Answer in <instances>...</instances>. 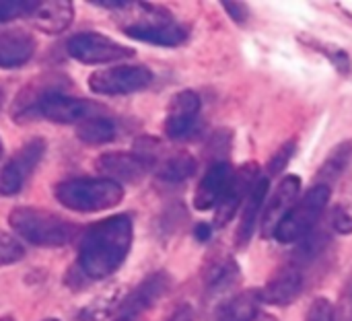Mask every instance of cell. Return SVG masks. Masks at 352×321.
<instances>
[{"label": "cell", "instance_id": "cell-25", "mask_svg": "<svg viewBox=\"0 0 352 321\" xmlns=\"http://www.w3.org/2000/svg\"><path fill=\"white\" fill-rule=\"evenodd\" d=\"M76 136L85 144H105L116 138V122L105 115H95L76 126Z\"/></svg>", "mask_w": 352, "mask_h": 321}, {"label": "cell", "instance_id": "cell-35", "mask_svg": "<svg viewBox=\"0 0 352 321\" xmlns=\"http://www.w3.org/2000/svg\"><path fill=\"white\" fill-rule=\"evenodd\" d=\"M169 321H194V311L190 305H179L175 313L169 318Z\"/></svg>", "mask_w": 352, "mask_h": 321}, {"label": "cell", "instance_id": "cell-28", "mask_svg": "<svg viewBox=\"0 0 352 321\" xmlns=\"http://www.w3.org/2000/svg\"><path fill=\"white\" fill-rule=\"evenodd\" d=\"M326 245H328V235L324 231H318V227H316L303 241H299V247L293 254V266L299 268V266L314 262Z\"/></svg>", "mask_w": 352, "mask_h": 321}, {"label": "cell", "instance_id": "cell-19", "mask_svg": "<svg viewBox=\"0 0 352 321\" xmlns=\"http://www.w3.org/2000/svg\"><path fill=\"white\" fill-rule=\"evenodd\" d=\"M268 190H270V179L266 175H262L258 179V184L254 186L250 198L245 200L243 206V214L235 233V245L237 247H245L250 243V239L254 237V231L260 223V217L264 212V200L268 198Z\"/></svg>", "mask_w": 352, "mask_h": 321}, {"label": "cell", "instance_id": "cell-32", "mask_svg": "<svg viewBox=\"0 0 352 321\" xmlns=\"http://www.w3.org/2000/svg\"><path fill=\"white\" fill-rule=\"evenodd\" d=\"M293 153H295V140L285 142V144L272 155V159H270V163H268V175H266V177L270 179L272 175H278V173L287 167V163L291 161Z\"/></svg>", "mask_w": 352, "mask_h": 321}, {"label": "cell", "instance_id": "cell-26", "mask_svg": "<svg viewBox=\"0 0 352 321\" xmlns=\"http://www.w3.org/2000/svg\"><path fill=\"white\" fill-rule=\"evenodd\" d=\"M122 289L113 287L107 289L105 293H101L99 297H95L80 313H78V321H103L109 316H113V311L118 313L120 305H122Z\"/></svg>", "mask_w": 352, "mask_h": 321}, {"label": "cell", "instance_id": "cell-4", "mask_svg": "<svg viewBox=\"0 0 352 321\" xmlns=\"http://www.w3.org/2000/svg\"><path fill=\"white\" fill-rule=\"evenodd\" d=\"M332 188L324 184H314L303 198L297 200V204L291 208V212L283 219V223L274 231V239L280 243H299L303 241L322 219L328 202H330Z\"/></svg>", "mask_w": 352, "mask_h": 321}, {"label": "cell", "instance_id": "cell-24", "mask_svg": "<svg viewBox=\"0 0 352 321\" xmlns=\"http://www.w3.org/2000/svg\"><path fill=\"white\" fill-rule=\"evenodd\" d=\"M352 159V140H342L336 148L330 151V155L324 159L322 167L316 173V184H324L332 188V181H336L351 165Z\"/></svg>", "mask_w": 352, "mask_h": 321}, {"label": "cell", "instance_id": "cell-37", "mask_svg": "<svg viewBox=\"0 0 352 321\" xmlns=\"http://www.w3.org/2000/svg\"><path fill=\"white\" fill-rule=\"evenodd\" d=\"M0 321H14V318H10V316H4V318H0Z\"/></svg>", "mask_w": 352, "mask_h": 321}, {"label": "cell", "instance_id": "cell-14", "mask_svg": "<svg viewBox=\"0 0 352 321\" xmlns=\"http://www.w3.org/2000/svg\"><path fill=\"white\" fill-rule=\"evenodd\" d=\"M301 194V179L297 175H287L272 196L268 198V204L262 212V237H274L276 227L283 223V219L291 212V208L297 204Z\"/></svg>", "mask_w": 352, "mask_h": 321}, {"label": "cell", "instance_id": "cell-38", "mask_svg": "<svg viewBox=\"0 0 352 321\" xmlns=\"http://www.w3.org/2000/svg\"><path fill=\"white\" fill-rule=\"evenodd\" d=\"M2 101H4V93H2V89H0V109H2Z\"/></svg>", "mask_w": 352, "mask_h": 321}, {"label": "cell", "instance_id": "cell-18", "mask_svg": "<svg viewBox=\"0 0 352 321\" xmlns=\"http://www.w3.org/2000/svg\"><path fill=\"white\" fill-rule=\"evenodd\" d=\"M66 82L68 80L62 76H52V74L37 76L33 82H29L25 89H21L19 97L14 99L12 120H16V122L33 120V111H35V105L39 103V99L50 91H62V85H66Z\"/></svg>", "mask_w": 352, "mask_h": 321}, {"label": "cell", "instance_id": "cell-36", "mask_svg": "<svg viewBox=\"0 0 352 321\" xmlns=\"http://www.w3.org/2000/svg\"><path fill=\"white\" fill-rule=\"evenodd\" d=\"M210 233H212L210 225H206V223H200V225H196V231H194V235H196V239H198V241H208V239H210Z\"/></svg>", "mask_w": 352, "mask_h": 321}, {"label": "cell", "instance_id": "cell-20", "mask_svg": "<svg viewBox=\"0 0 352 321\" xmlns=\"http://www.w3.org/2000/svg\"><path fill=\"white\" fill-rule=\"evenodd\" d=\"M72 19H74V6L70 0H50V2H37L29 21L39 31L56 35L68 29Z\"/></svg>", "mask_w": 352, "mask_h": 321}, {"label": "cell", "instance_id": "cell-10", "mask_svg": "<svg viewBox=\"0 0 352 321\" xmlns=\"http://www.w3.org/2000/svg\"><path fill=\"white\" fill-rule=\"evenodd\" d=\"M122 31L132 39L146 41L153 45H163V47L182 45L190 37V29L182 23H175L171 14L140 21V23H130V25H124Z\"/></svg>", "mask_w": 352, "mask_h": 321}, {"label": "cell", "instance_id": "cell-40", "mask_svg": "<svg viewBox=\"0 0 352 321\" xmlns=\"http://www.w3.org/2000/svg\"><path fill=\"white\" fill-rule=\"evenodd\" d=\"M43 321H60V320H54V318H50V320H43Z\"/></svg>", "mask_w": 352, "mask_h": 321}, {"label": "cell", "instance_id": "cell-13", "mask_svg": "<svg viewBox=\"0 0 352 321\" xmlns=\"http://www.w3.org/2000/svg\"><path fill=\"white\" fill-rule=\"evenodd\" d=\"M200 107L202 101L194 91H179L177 95H173L165 115V134L171 140L186 138L196 128Z\"/></svg>", "mask_w": 352, "mask_h": 321}, {"label": "cell", "instance_id": "cell-3", "mask_svg": "<svg viewBox=\"0 0 352 321\" xmlns=\"http://www.w3.org/2000/svg\"><path fill=\"white\" fill-rule=\"evenodd\" d=\"M56 200L74 212H99L122 202L124 190L120 184L105 177H74L56 186Z\"/></svg>", "mask_w": 352, "mask_h": 321}, {"label": "cell", "instance_id": "cell-27", "mask_svg": "<svg viewBox=\"0 0 352 321\" xmlns=\"http://www.w3.org/2000/svg\"><path fill=\"white\" fill-rule=\"evenodd\" d=\"M332 229L340 235L352 233V171L344 177L338 200L332 208Z\"/></svg>", "mask_w": 352, "mask_h": 321}, {"label": "cell", "instance_id": "cell-23", "mask_svg": "<svg viewBox=\"0 0 352 321\" xmlns=\"http://www.w3.org/2000/svg\"><path fill=\"white\" fill-rule=\"evenodd\" d=\"M198 169L196 159L190 153H173L157 161V177L167 184H182L190 179Z\"/></svg>", "mask_w": 352, "mask_h": 321}, {"label": "cell", "instance_id": "cell-42", "mask_svg": "<svg viewBox=\"0 0 352 321\" xmlns=\"http://www.w3.org/2000/svg\"><path fill=\"white\" fill-rule=\"evenodd\" d=\"M270 321H274V320H270Z\"/></svg>", "mask_w": 352, "mask_h": 321}, {"label": "cell", "instance_id": "cell-30", "mask_svg": "<svg viewBox=\"0 0 352 321\" xmlns=\"http://www.w3.org/2000/svg\"><path fill=\"white\" fill-rule=\"evenodd\" d=\"M25 256V250L21 241H16L12 235L0 231V266H8L19 262Z\"/></svg>", "mask_w": 352, "mask_h": 321}, {"label": "cell", "instance_id": "cell-31", "mask_svg": "<svg viewBox=\"0 0 352 321\" xmlns=\"http://www.w3.org/2000/svg\"><path fill=\"white\" fill-rule=\"evenodd\" d=\"M334 320L336 321H352V272L342 285L340 299L334 307Z\"/></svg>", "mask_w": 352, "mask_h": 321}, {"label": "cell", "instance_id": "cell-22", "mask_svg": "<svg viewBox=\"0 0 352 321\" xmlns=\"http://www.w3.org/2000/svg\"><path fill=\"white\" fill-rule=\"evenodd\" d=\"M260 305H262L260 289L241 291L239 295L231 297L219 307L214 321H256L260 313Z\"/></svg>", "mask_w": 352, "mask_h": 321}, {"label": "cell", "instance_id": "cell-8", "mask_svg": "<svg viewBox=\"0 0 352 321\" xmlns=\"http://www.w3.org/2000/svg\"><path fill=\"white\" fill-rule=\"evenodd\" d=\"M45 148L47 146L43 138H31L6 161V165L0 169V196L8 198L23 190L25 181L43 159Z\"/></svg>", "mask_w": 352, "mask_h": 321}, {"label": "cell", "instance_id": "cell-34", "mask_svg": "<svg viewBox=\"0 0 352 321\" xmlns=\"http://www.w3.org/2000/svg\"><path fill=\"white\" fill-rule=\"evenodd\" d=\"M223 8L227 10V14L235 21V23H245L248 16H250V10L243 2H231V0H225L223 2Z\"/></svg>", "mask_w": 352, "mask_h": 321}, {"label": "cell", "instance_id": "cell-6", "mask_svg": "<svg viewBox=\"0 0 352 321\" xmlns=\"http://www.w3.org/2000/svg\"><path fill=\"white\" fill-rule=\"evenodd\" d=\"M66 52L80 64H109L132 58L136 52L103 33L85 31L68 39Z\"/></svg>", "mask_w": 352, "mask_h": 321}, {"label": "cell", "instance_id": "cell-33", "mask_svg": "<svg viewBox=\"0 0 352 321\" xmlns=\"http://www.w3.org/2000/svg\"><path fill=\"white\" fill-rule=\"evenodd\" d=\"M305 321H336L334 320V305L324 297L314 299V303L307 309Z\"/></svg>", "mask_w": 352, "mask_h": 321}, {"label": "cell", "instance_id": "cell-15", "mask_svg": "<svg viewBox=\"0 0 352 321\" xmlns=\"http://www.w3.org/2000/svg\"><path fill=\"white\" fill-rule=\"evenodd\" d=\"M305 289L303 272L297 266H287L285 270L276 272L264 289H260L262 303L274 305V307H287L299 299V295Z\"/></svg>", "mask_w": 352, "mask_h": 321}, {"label": "cell", "instance_id": "cell-12", "mask_svg": "<svg viewBox=\"0 0 352 321\" xmlns=\"http://www.w3.org/2000/svg\"><path fill=\"white\" fill-rule=\"evenodd\" d=\"M151 169L153 165L148 163V159H144L136 151L134 153H122V151L105 153L97 159V171L105 179H111L120 186L140 181Z\"/></svg>", "mask_w": 352, "mask_h": 321}, {"label": "cell", "instance_id": "cell-41", "mask_svg": "<svg viewBox=\"0 0 352 321\" xmlns=\"http://www.w3.org/2000/svg\"><path fill=\"white\" fill-rule=\"evenodd\" d=\"M113 321H120V320H113Z\"/></svg>", "mask_w": 352, "mask_h": 321}, {"label": "cell", "instance_id": "cell-9", "mask_svg": "<svg viewBox=\"0 0 352 321\" xmlns=\"http://www.w3.org/2000/svg\"><path fill=\"white\" fill-rule=\"evenodd\" d=\"M260 177L262 175H260V169L256 163H245L231 175L229 186L217 204V212H214V225L217 227H225L233 221V217L243 206V202L250 198V194H252V190Z\"/></svg>", "mask_w": 352, "mask_h": 321}, {"label": "cell", "instance_id": "cell-39", "mask_svg": "<svg viewBox=\"0 0 352 321\" xmlns=\"http://www.w3.org/2000/svg\"><path fill=\"white\" fill-rule=\"evenodd\" d=\"M0 159H2V140H0Z\"/></svg>", "mask_w": 352, "mask_h": 321}, {"label": "cell", "instance_id": "cell-7", "mask_svg": "<svg viewBox=\"0 0 352 321\" xmlns=\"http://www.w3.org/2000/svg\"><path fill=\"white\" fill-rule=\"evenodd\" d=\"M101 109L103 105L95 101L72 97V95H66L64 91H50L35 105L33 120L43 118L54 124H80L89 118L101 115Z\"/></svg>", "mask_w": 352, "mask_h": 321}, {"label": "cell", "instance_id": "cell-21", "mask_svg": "<svg viewBox=\"0 0 352 321\" xmlns=\"http://www.w3.org/2000/svg\"><path fill=\"white\" fill-rule=\"evenodd\" d=\"M239 264L231 256L212 260L204 270V289L208 295H223L239 283Z\"/></svg>", "mask_w": 352, "mask_h": 321}, {"label": "cell", "instance_id": "cell-1", "mask_svg": "<svg viewBox=\"0 0 352 321\" xmlns=\"http://www.w3.org/2000/svg\"><path fill=\"white\" fill-rule=\"evenodd\" d=\"M132 237L134 227L128 214H113L93 223L78 243V268L89 280L111 276L128 258Z\"/></svg>", "mask_w": 352, "mask_h": 321}, {"label": "cell", "instance_id": "cell-5", "mask_svg": "<svg viewBox=\"0 0 352 321\" xmlns=\"http://www.w3.org/2000/svg\"><path fill=\"white\" fill-rule=\"evenodd\" d=\"M153 82V72L142 64H118L89 76V89L97 95H132Z\"/></svg>", "mask_w": 352, "mask_h": 321}, {"label": "cell", "instance_id": "cell-16", "mask_svg": "<svg viewBox=\"0 0 352 321\" xmlns=\"http://www.w3.org/2000/svg\"><path fill=\"white\" fill-rule=\"evenodd\" d=\"M233 171H231V165L227 161H217L212 163L204 177L200 179L198 188H196V194H194V208L196 210H210V208H217L219 200L223 198L227 186H229V179H231Z\"/></svg>", "mask_w": 352, "mask_h": 321}, {"label": "cell", "instance_id": "cell-29", "mask_svg": "<svg viewBox=\"0 0 352 321\" xmlns=\"http://www.w3.org/2000/svg\"><path fill=\"white\" fill-rule=\"evenodd\" d=\"M37 6V0H14V2H0V21L8 23L14 19H31L33 10Z\"/></svg>", "mask_w": 352, "mask_h": 321}, {"label": "cell", "instance_id": "cell-11", "mask_svg": "<svg viewBox=\"0 0 352 321\" xmlns=\"http://www.w3.org/2000/svg\"><path fill=\"white\" fill-rule=\"evenodd\" d=\"M171 287V278L167 272H155L148 278H144L120 305L116 320L120 321H134L140 313L151 309Z\"/></svg>", "mask_w": 352, "mask_h": 321}, {"label": "cell", "instance_id": "cell-17", "mask_svg": "<svg viewBox=\"0 0 352 321\" xmlns=\"http://www.w3.org/2000/svg\"><path fill=\"white\" fill-rule=\"evenodd\" d=\"M35 37L25 29H6L0 33V70L25 66L35 54Z\"/></svg>", "mask_w": 352, "mask_h": 321}, {"label": "cell", "instance_id": "cell-2", "mask_svg": "<svg viewBox=\"0 0 352 321\" xmlns=\"http://www.w3.org/2000/svg\"><path fill=\"white\" fill-rule=\"evenodd\" d=\"M8 225L23 241L35 247H62L76 237L74 223L56 212L33 206L14 208L8 214Z\"/></svg>", "mask_w": 352, "mask_h": 321}]
</instances>
